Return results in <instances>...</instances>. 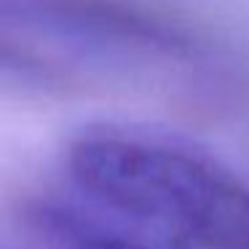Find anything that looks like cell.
<instances>
[{
  "instance_id": "cell-1",
  "label": "cell",
  "mask_w": 249,
  "mask_h": 249,
  "mask_svg": "<svg viewBox=\"0 0 249 249\" xmlns=\"http://www.w3.org/2000/svg\"><path fill=\"white\" fill-rule=\"evenodd\" d=\"M67 172L105 212L172 244L249 249V185L209 150L137 126H91Z\"/></svg>"
},
{
  "instance_id": "cell-2",
  "label": "cell",
  "mask_w": 249,
  "mask_h": 249,
  "mask_svg": "<svg viewBox=\"0 0 249 249\" xmlns=\"http://www.w3.org/2000/svg\"><path fill=\"white\" fill-rule=\"evenodd\" d=\"M8 19L89 46L172 54L182 35L129 0H0Z\"/></svg>"
},
{
  "instance_id": "cell-3",
  "label": "cell",
  "mask_w": 249,
  "mask_h": 249,
  "mask_svg": "<svg viewBox=\"0 0 249 249\" xmlns=\"http://www.w3.org/2000/svg\"><path fill=\"white\" fill-rule=\"evenodd\" d=\"M51 222H54L59 238L67 241V249H161L147 241V236H140L137 231L99 225L94 220L65 214V212L56 214Z\"/></svg>"
},
{
  "instance_id": "cell-4",
  "label": "cell",
  "mask_w": 249,
  "mask_h": 249,
  "mask_svg": "<svg viewBox=\"0 0 249 249\" xmlns=\"http://www.w3.org/2000/svg\"><path fill=\"white\" fill-rule=\"evenodd\" d=\"M0 72L11 75H27V78H43L49 75V65L33 51L22 49L17 40L0 33Z\"/></svg>"
}]
</instances>
